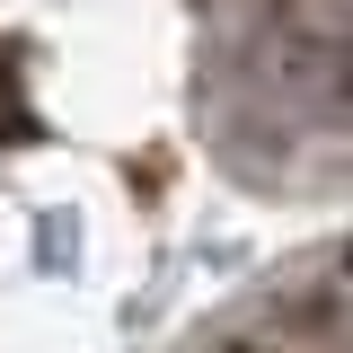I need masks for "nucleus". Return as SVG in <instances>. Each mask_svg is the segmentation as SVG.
Returning <instances> with one entry per match:
<instances>
[{"label":"nucleus","mask_w":353,"mask_h":353,"mask_svg":"<svg viewBox=\"0 0 353 353\" xmlns=\"http://www.w3.org/2000/svg\"><path fill=\"white\" fill-rule=\"evenodd\" d=\"M345 18H353V0H345Z\"/></svg>","instance_id":"obj_1"}]
</instances>
